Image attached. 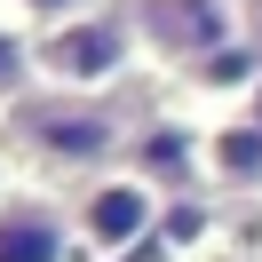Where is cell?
<instances>
[{
	"instance_id": "obj_4",
	"label": "cell",
	"mask_w": 262,
	"mask_h": 262,
	"mask_svg": "<svg viewBox=\"0 0 262 262\" xmlns=\"http://www.w3.org/2000/svg\"><path fill=\"white\" fill-rule=\"evenodd\" d=\"M72 223H80V246H96V254H127V246H143L151 223H159V183H143L135 167L96 175L80 199H72Z\"/></svg>"
},
{
	"instance_id": "obj_3",
	"label": "cell",
	"mask_w": 262,
	"mask_h": 262,
	"mask_svg": "<svg viewBox=\"0 0 262 262\" xmlns=\"http://www.w3.org/2000/svg\"><path fill=\"white\" fill-rule=\"evenodd\" d=\"M16 135L48 167H96L119 143V119L96 96H56V103H16Z\"/></svg>"
},
{
	"instance_id": "obj_8",
	"label": "cell",
	"mask_w": 262,
	"mask_h": 262,
	"mask_svg": "<svg viewBox=\"0 0 262 262\" xmlns=\"http://www.w3.org/2000/svg\"><path fill=\"white\" fill-rule=\"evenodd\" d=\"M191 159H199V143L175 127V119H159V127L135 135V175H143V183H159V175H191Z\"/></svg>"
},
{
	"instance_id": "obj_2",
	"label": "cell",
	"mask_w": 262,
	"mask_h": 262,
	"mask_svg": "<svg viewBox=\"0 0 262 262\" xmlns=\"http://www.w3.org/2000/svg\"><path fill=\"white\" fill-rule=\"evenodd\" d=\"M127 16L159 64H214L238 48V0H127Z\"/></svg>"
},
{
	"instance_id": "obj_1",
	"label": "cell",
	"mask_w": 262,
	"mask_h": 262,
	"mask_svg": "<svg viewBox=\"0 0 262 262\" xmlns=\"http://www.w3.org/2000/svg\"><path fill=\"white\" fill-rule=\"evenodd\" d=\"M143 56V40H135V16L127 8H96V16H72L56 24V32H40V80L56 88V96H96V88H112L119 72Z\"/></svg>"
},
{
	"instance_id": "obj_9",
	"label": "cell",
	"mask_w": 262,
	"mask_h": 262,
	"mask_svg": "<svg viewBox=\"0 0 262 262\" xmlns=\"http://www.w3.org/2000/svg\"><path fill=\"white\" fill-rule=\"evenodd\" d=\"M16 8L40 24V32H56V24H72V16H96V8H112V0H16Z\"/></svg>"
},
{
	"instance_id": "obj_7",
	"label": "cell",
	"mask_w": 262,
	"mask_h": 262,
	"mask_svg": "<svg viewBox=\"0 0 262 262\" xmlns=\"http://www.w3.org/2000/svg\"><path fill=\"white\" fill-rule=\"evenodd\" d=\"M207 167L223 183H254L262 191V119H223L207 135Z\"/></svg>"
},
{
	"instance_id": "obj_6",
	"label": "cell",
	"mask_w": 262,
	"mask_h": 262,
	"mask_svg": "<svg viewBox=\"0 0 262 262\" xmlns=\"http://www.w3.org/2000/svg\"><path fill=\"white\" fill-rule=\"evenodd\" d=\"M40 80V24L16 0H0V103H24Z\"/></svg>"
},
{
	"instance_id": "obj_5",
	"label": "cell",
	"mask_w": 262,
	"mask_h": 262,
	"mask_svg": "<svg viewBox=\"0 0 262 262\" xmlns=\"http://www.w3.org/2000/svg\"><path fill=\"white\" fill-rule=\"evenodd\" d=\"M72 246H80L72 207H56L40 191H8L0 199V262H72Z\"/></svg>"
}]
</instances>
